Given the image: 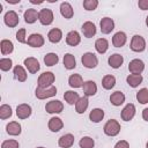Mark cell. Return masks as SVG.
Listing matches in <instances>:
<instances>
[{"instance_id": "e575fe53", "label": "cell", "mask_w": 148, "mask_h": 148, "mask_svg": "<svg viewBox=\"0 0 148 148\" xmlns=\"http://www.w3.org/2000/svg\"><path fill=\"white\" fill-rule=\"evenodd\" d=\"M64 99L69 104V105H74L77 103V101L80 99V96L76 91H73V90H68L64 94Z\"/></svg>"}, {"instance_id": "8d00e7d4", "label": "cell", "mask_w": 148, "mask_h": 148, "mask_svg": "<svg viewBox=\"0 0 148 148\" xmlns=\"http://www.w3.org/2000/svg\"><path fill=\"white\" fill-rule=\"evenodd\" d=\"M59 61V57L57 53H53V52H50L44 56V64L49 67H52L54 65H57Z\"/></svg>"}, {"instance_id": "d4e9b609", "label": "cell", "mask_w": 148, "mask_h": 148, "mask_svg": "<svg viewBox=\"0 0 148 148\" xmlns=\"http://www.w3.org/2000/svg\"><path fill=\"white\" fill-rule=\"evenodd\" d=\"M61 38H62V31H61L59 28H53V29H51V30L49 31V34H47V39H49L51 43H53V44L59 43V42L61 40Z\"/></svg>"}, {"instance_id": "bcb514c9", "label": "cell", "mask_w": 148, "mask_h": 148, "mask_svg": "<svg viewBox=\"0 0 148 148\" xmlns=\"http://www.w3.org/2000/svg\"><path fill=\"white\" fill-rule=\"evenodd\" d=\"M138 6L141 10H147L148 9V0H139Z\"/></svg>"}, {"instance_id": "3957f363", "label": "cell", "mask_w": 148, "mask_h": 148, "mask_svg": "<svg viewBox=\"0 0 148 148\" xmlns=\"http://www.w3.org/2000/svg\"><path fill=\"white\" fill-rule=\"evenodd\" d=\"M35 95L38 99H46V98H50V97H53L57 95V88L54 86H51L49 88L37 87L35 90Z\"/></svg>"}, {"instance_id": "e0dca14e", "label": "cell", "mask_w": 148, "mask_h": 148, "mask_svg": "<svg viewBox=\"0 0 148 148\" xmlns=\"http://www.w3.org/2000/svg\"><path fill=\"white\" fill-rule=\"evenodd\" d=\"M58 145L61 148H71L74 145V135L71 134V133L61 135L58 140Z\"/></svg>"}, {"instance_id": "8992f818", "label": "cell", "mask_w": 148, "mask_h": 148, "mask_svg": "<svg viewBox=\"0 0 148 148\" xmlns=\"http://www.w3.org/2000/svg\"><path fill=\"white\" fill-rule=\"evenodd\" d=\"M54 20V15L53 12L49 8H43L39 10V16H38V21L40 22V24L43 25H50Z\"/></svg>"}, {"instance_id": "7a4b0ae2", "label": "cell", "mask_w": 148, "mask_h": 148, "mask_svg": "<svg viewBox=\"0 0 148 148\" xmlns=\"http://www.w3.org/2000/svg\"><path fill=\"white\" fill-rule=\"evenodd\" d=\"M54 80H56V76L52 72H44L38 76L37 84L39 88H49L53 86Z\"/></svg>"}, {"instance_id": "7402d4cb", "label": "cell", "mask_w": 148, "mask_h": 148, "mask_svg": "<svg viewBox=\"0 0 148 148\" xmlns=\"http://www.w3.org/2000/svg\"><path fill=\"white\" fill-rule=\"evenodd\" d=\"M38 16H39V12H37V10L34 9V8L27 9V10L24 12V14H23L24 21H25V23H28V24L35 23V22L38 20Z\"/></svg>"}, {"instance_id": "277c9868", "label": "cell", "mask_w": 148, "mask_h": 148, "mask_svg": "<svg viewBox=\"0 0 148 148\" xmlns=\"http://www.w3.org/2000/svg\"><path fill=\"white\" fill-rule=\"evenodd\" d=\"M81 62L86 68H95L98 65V59L95 53L92 52H86L81 57Z\"/></svg>"}, {"instance_id": "ac0fdd59", "label": "cell", "mask_w": 148, "mask_h": 148, "mask_svg": "<svg viewBox=\"0 0 148 148\" xmlns=\"http://www.w3.org/2000/svg\"><path fill=\"white\" fill-rule=\"evenodd\" d=\"M66 43L71 46H76L81 43V36L76 30H72L66 35Z\"/></svg>"}, {"instance_id": "f5cc1de1", "label": "cell", "mask_w": 148, "mask_h": 148, "mask_svg": "<svg viewBox=\"0 0 148 148\" xmlns=\"http://www.w3.org/2000/svg\"><path fill=\"white\" fill-rule=\"evenodd\" d=\"M36 148H45V147H36Z\"/></svg>"}, {"instance_id": "4dcf8cb0", "label": "cell", "mask_w": 148, "mask_h": 148, "mask_svg": "<svg viewBox=\"0 0 148 148\" xmlns=\"http://www.w3.org/2000/svg\"><path fill=\"white\" fill-rule=\"evenodd\" d=\"M62 62H64L65 68L68 69V71L74 69V68L76 67V60H75V57H74L72 53H66V54L64 56Z\"/></svg>"}, {"instance_id": "2e32d148", "label": "cell", "mask_w": 148, "mask_h": 148, "mask_svg": "<svg viewBox=\"0 0 148 148\" xmlns=\"http://www.w3.org/2000/svg\"><path fill=\"white\" fill-rule=\"evenodd\" d=\"M44 37L40 35V34H31L29 37H28V40H27V44L31 47H40L44 45Z\"/></svg>"}, {"instance_id": "836d02e7", "label": "cell", "mask_w": 148, "mask_h": 148, "mask_svg": "<svg viewBox=\"0 0 148 148\" xmlns=\"http://www.w3.org/2000/svg\"><path fill=\"white\" fill-rule=\"evenodd\" d=\"M95 49L99 54H104L109 49V42L105 38H98L95 42Z\"/></svg>"}, {"instance_id": "603a6c76", "label": "cell", "mask_w": 148, "mask_h": 148, "mask_svg": "<svg viewBox=\"0 0 148 148\" xmlns=\"http://www.w3.org/2000/svg\"><path fill=\"white\" fill-rule=\"evenodd\" d=\"M126 40H127V36L124 31H118L113 35L112 37V44L113 46L116 47H121L126 44Z\"/></svg>"}, {"instance_id": "ab89813d", "label": "cell", "mask_w": 148, "mask_h": 148, "mask_svg": "<svg viewBox=\"0 0 148 148\" xmlns=\"http://www.w3.org/2000/svg\"><path fill=\"white\" fill-rule=\"evenodd\" d=\"M79 146H80V148H94L95 141H94V139L90 138V136H83V138L79 141Z\"/></svg>"}, {"instance_id": "8fae6325", "label": "cell", "mask_w": 148, "mask_h": 148, "mask_svg": "<svg viewBox=\"0 0 148 148\" xmlns=\"http://www.w3.org/2000/svg\"><path fill=\"white\" fill-rule=\"evenodd\" d=\"M128 71L131 74H141L145 71V62L141 59H133L128 64Z\"/></svg>"}, {"instance_id": "6da1fadb", "label": "cell", "mask_w": 148, "mask_h": 148, "mask_svg": "<svg viewBox=\"0 0 148 148\" xmlns=\"http://www.w3.org/2000/svg\"><path fill=\"white\" fill-rule=\"evenodd\" d=\"M121 127H120V124L118 123V120L116 119H110L105 123L104 127H103V131H104V134L108 135V136H116L119 134Z\"/></svg>"}, {"instance_id": "b9f144b4", "label": "cell", "mask_w": 148, "mask_h": 148, "mask_svg": "<svg viewBox=\"0 0 148 148\" xmlns=\"http://www.w3.org/2000/svg\"><path fill=\"white\" fill-rule=\"evenodd\" d=\"M83 8L86 9V10H95L96 8H97V6H98V1L97 0H84L83 1Z\"/></svg>"}, {"instance_id": "ee69618b", "label": "cell", "mask_w": 148, "mask_h": 148, "mask_svg": "<svg viewBox=\"0 0 148 148\" xmlns=\"http://www.w3.org/2000/svg\"><path fill=\"white\" fill-rule=\"evenodd\" d=\"M16 39H17V42H20V43H27V38H25V29L24 28H22V29H20L17 32H16Z\"/></svg>"}, {"instance_id": "4316f807", "label": "cell", "mask_w": 148, "mask_h": 148, "mask_svg": "<svg viewBox=\"0 0 148 148\" xmlns=\"http://www.w3.org/2000/svg\"><path fill=\"white\" fill-rule=\"evenodd\" d=\"M0 51L2 56H7L10 54L14 51V44L12 43V40L9 39H2L0 42Z\"/></svg>"}, {"instance_id": "d6a6232c", "label": "cell", "mask_w": 148, "mask_h": 148, "mask_svg": "<svg viewBox=\"0 0 148 148\" xmlns=\"http://www.w3.org/2000/svg\"><path fill=\"white\" fill-rule=\"evenodd\" d=\"M68 84L72 88H81L83 86V79L80 74H72L68 77Z\"/></svg>"}, {"instance_id": "1f68e13d", "label": "cell", "mask_w": 148, "mask_h": 148, "mask_svg": "<svg viewBox=\"0 0 148 148\" xmlns=\"http://www.w3.org/2000/svg\"><path fill=\"white\" fill-rule=\"evenodd\" d=\"M104 114H105V113H104V111H103L102 109L95 108V109H92V110L90 111V113H89V119H90L92 123H99V121L103 120Z\"/></svg>"}, {"instance_id": "4fadbf2b", "label": "cell", "mask_w": 148, "mask_h": 148, "mask_svg": "<svg viewBox=\"0 0 148 148\" xmlns=\"http://www.w3.org/2000/svg\"><path fill=\"white\" fill-rule=\"evenodd\" d=\"M82 89H83V94H84V96L90 97V96L96 95V92H97V84H96L95 81H92V80H88V81H84V82H83Z\"/></svg>"}, {"instance_id": "cb8c5ba5", "label": "cell", "mask_w": 148, "mask_h": 148, "mask_svg": "<svg viewBox=\"0 0 148 148\" xmlns=\"http://www.w3.org/2000/svg\"><path fill=\"white\" fill-rule=\"evenodd\" d=\"M123 62H124V57L119 53H113L108 59V64L112 68H119L123 65Z\"/></svg>"}, {"instance_id": "5b68a950", "label": "cell", "mask_w": 148, "mask_h": 148, "mask_svg": "<svg viewBox=\"0 0 148 148\" xmlns=\"http://www.w3.org/2000/svg\"><path fill=\"white\" fill-rule=\"evenodd\" d=\"M131 50L134 52H142L146 49V40L140 35H134L131 39Z\"/></svg>"}, {"instance_id": "f35d334b", "label": "cell", "mask_w": 148, "mask_h": 148, "mask_svg": "<svg viewBox=\"0 0 148 148\" xmlns=\"http://www.w3.org/2000/svg\"><path fill=\"white\" fill-rule=\"evenodd\" d=\"M136 99L140 104L148 103V88H142L136 92Z\"/></svg>"}, {"instance_id": "484cf974", "label": "cell", "mask_w": 148, "mask_h": 148, "mask_svg": "<svg viewBox=\"0 0 148 148\" xmlns=\"http://www.w3.org/2000/svg\"><path fill=\"white\" fill-rule=\"evenodd\" d=\"M89 106V101H88V97L87 96H83V97H80V99L77 101V103L75 104V111L76 113L79 114H82L87 111Z\"/></svg>"}, {"instance_id": "7dc6e473", "label": "cell", "mask_w": 148, "mask_h": 148, "mask_svg": "<svg viewBox=\"0 0 148 148\" xmlns=\"http://www.w3.org/2000/svg\"><path fill=\"white\" fill-rule=\"evenodd\" d=\"M142 119L146 120V121H148V108H145L142 110Z\"/></svg>"}, {"instance_id": "f6af8a7d", "label": "cell", "mask_w": 148, "mask_h": 148, "mask_svg": "<svg viewBox=\"0 0 148 148\" xmlns=\"http://www.w3.org/2000/svg\"><path fill=\"white\" fill-rule=\"evenodd\" d=\"M114 148H130V143L126 140H120L114 145Z\"/></svg>"}, {"instance_id": "ffe728a7", "label": "cell", "mask_w": 148, "mask_h": 148, "mask_svg": "<svg viewBox=\"0 0 148 148\" xmlns=\"http://www.w3.org/2000/svg\"><path fill=\"white\" fill-rule=\"evenodd\" d=\"M6 132H7V134H9V135L16 136V135H20V134H21L22 127H21L20 123H17V121H9V123L6 125Z\"/></svg>"}, {"instance_id": "9a60e30c", "label": "cell", "mask_w": 148, "mask_h": 148, "mask_svg": "<svg viewBox=\"0 0 148 148\" xmlns=\"http://www.w3.org/2000/svg\"><path fill=\"white\" fill-rule=\"evenodd\" d=\"M81 30H82V34L86 38H91L96 35V25L91 21H86L82 24Z\"/></svg>"}, {"instance_id": "ba28073f", "label": "cell", "mask_w": 148, "mask_h": 148, "mask_svg": "<svg viewBox=\"0 0 148 148\" xmlns=\"http://www.w3.org/2000/svg\"><path fill=\"white\" fill-rule=\"evenodd\" d=\"M62 110H64V104H62V102H60L58 99L50 101L45 105V111L47 113H51V114H53V113H60V112H62Z\"/></svg>"}, {"instance_id": "5bb4252c", "label": "cell", "mask_w": 148, "mask_h": 148, "mask_svg": "<svg viewBox=\"0 0 148 148\" xmlns=\"http://www.w3.org/2000/svg\"><path fill=\"white\" fill-rule=\"evenodd\" d=\"M99 27H101V31L102 34H110L113 29H114V21L110 17H103L99 22Z\"/></svg>"}, {"instance_id": "7c38bea8", "label": "cell", "mask_w": 148, "mask_h": 148, "mask_svg": "<svg viewBox=\"0 0 148 148\" xmlns=\"http://www.w3.org/2000/svg\"><path fill=\"white\" fill-rule=\"evenodd\" d=\"M31 112H32L31 106L29 104H27V103H22V104L17 105V108H16V116H17L18 119L29 118L31 116Z\"/></svg>"}, {"instance_id": "52a82bcc", "label": "cell", "mask_w": 148, "mask_h": 148, "mask_svg": "<svg viewBox=\"0 0 148 148\" xmlns=\"http://www.w3.org/2000/svg\"><path fill=\"white\" fill-rule=\"evenodd\" d=\"M3 21H5V24L9 28H15L18 22H20V18H18V15L15 10H8L5 16H3Z\"/></svg>"}, {"instance_id": "9c48e42d", "label": "cell", "mask_w": 148, "mask_h": 148, "mask_svg": "<svg viewBox=\"0 0 148 148\" xmlns=\"http://www.w3.org/2000/svg\"><path fill=\"white\" fill-rule=\"evenodd\" d=\"M23 64H24L25 68L28 69V72L31 73V74H36V73L40 69L39 61H38L36 58H34V57H28V58H25L24 61H23Z\"/></svg>"}, {"instance_id": "60d3db41", "label": "cell", "mask_w": 148, "mask_h": 148, "mask_svg": "<svg viewBox=\"0 0 148 148\" xmlns=\"http://www.w3.org/2000/svg\"><path fill=\"white\" fill-rule=\"evenodd\" d=\"M13 67V61L10 58H1L0 59V68L3 72L9 71Z\"/></svg>"}, {"instance_id": "83f0119b", "label": "cell", "mask_w": 148, "mask_h": 148, "mask_svg": "<svg viewBox=\"0 0 148 148\" xmlns=\"http://www.w3.org/2000/svg\"><path fill=\"white\" fill-rule=\"evenodd\" d=\"M142 80H143V77H142L141 74H130V75L126 77L127 84H128L130 87H132V88L139 87V84L142 83Z\"/></svg>"}, {"instance_id": "30bf717a", "label": "cell", "mask_w": 148, "mask_h": 148, "mask_svg": "<svg viewBox=\"0 0 148 148\" xmlns=\"http://www.w3.org/2000/svg\"><path fill=\"white\" fill-rule=\"evenodd\" d=\"M135 105L133 103H128L125 105V108L121 110V113H120V117L124 121H130L134 118L135 116Z\"/></svg>"}, {"instance_id": "816d5d0a", "label": "cell", "mask_w": 148, "mask_h": 148, "mask_svg": "<svg viewBox=\"0 0 148 148\" xmlns=\"http://www.w3.org/2000/svg\"><path fill=\"white\" fill-rule=\"evenodd\" d=\"M146 148H148V141H147V143H146Z\"/></svg>"}, {"instance_id": "44dd1931", "label": "cell", "mask_w": 148, "mask_h": 148, "mask_svg": "<svg viewBox=\"0 0 148 148\" xmlns=\"http://www.w3.org/2000/svg\"><path fill=\"white\" fill-rule=\"evenodd\" d=\"M60 14H61L62 17H65L67 20L72 18L73 15H74V10H73L72 5L69 2H67V1L61 2V5H60Z\"/></svg>"}, {"instance_id": "d590c367", "label": "cell", "mask_w": 148, "mask_h": 148, "mask_svg": "<svg viewBox=\"0 0 148 148\" xmlns=\"http://www.w3.org/2000/svg\"><path fill=\"white\" fill-rule=\"evenodd\" d=\"M116 86V77L113 75H105L102 79V87L106 90H111Z\"/></svg>"}, {"instance_id": "681fc988", "label": "cell", "mask_w": 148, "mask_h": 148, "mask_svg": "<svg viewBox=\"0 0 148 148\" xmlns=\"http://www.w3.org/2000/svg\"><path fill=\"white\" fill-rule=\"evenodd\" d=\"M6 2H8V3H13V5H15V3H20V0H6Z\"/></svg>"}, {"instance_id": "c3c4849f", "label": "cell", "mask_w": 148, "mask_h": 148, "mask_svg": "<svg viewBox=\"0 0 148 148\" xmlns=\"http://www.w3.org/2000/svg\"><path fill=\"white\" fill-rule=\"evenodd\" d=\"M30 2L34 5H40V3H43V0H30Z\"/></svg>"}, {"instance_id": "d6986e66", "label": "cell", "mask_w": 148, "mask_h": 148, "mask_svg": "<svg viewBox=\"0 0 148 148\" xmlns=\"http://www.w3.org/2000/svg\"><path fill=\"white\" fill-rule=\"evenodd\" d=\"M47 127L51 132H59L62 127H64V121L59 118V117H52L50 118L49 123H47Z\"/></svg>"}, {"instance_id": "f1b7e54d", "label": "cell", "mask_w": 148, "mask_h": 148, "mask_svg": "<svg viewBox=\"0 0 148 148\" xmlns=\"http://www.w3.org/2000/svg\"><path fill=\"white\" fill-rule=\"evenodd\" d=\"M13 74H14L15 79L18 80L20 82H24V81L27 80V76H28L27 71L24 69V67H23V66H20V65H16V66L14 67Z\"/></svg>"}, {"instance_id": "74e56055", "label": "cell", "mask_w": 148, "mask_h": 148, "mask_svg": "<svg viewBox=\"0 0 148 148\" xmlns=\"http://www.w3.org/2000/svg\"><path fill=\"white\" fill-rule=\"evenodd\" d=\"M12 114H13V111H12V108H10V105H8V104H2L1 106H0V118L1 119H8V118H10L12 117Z\"/></svg>"}, {"instance_id": "f907efd6", "label": "cell", "mask_w": 148, "mask_h": 148, "mask_svg": "<svg viewBox=\"0 0 148 148\" xmlns=\"http://www.w3.org/2000/svg\"><path fill=\"white\" fill-rule=\"evenodd\" d=\"M146 25H147V27H148V16H147V17H146Z\"/></svg>"}, {"instance_id": "f546056e", "label": "cell", "mask_w": 148, "mask_h": 148, "mask_svg": "<svg viewBox=\"0 0 148 148\" xmlns=\"http://www.w3.org/2000/svg\"><path fill=\"white\" fill-rule=\"evenodd\" d=\"M110 102L114 106H120L125 102V95L121 91H114L110 95Z\"/></svg>"}, {"instance_id": "7bdbcfd3", "label": "cell", "mask_w": 148, "mask_h": 148, "mask_svg": "<svg viewBox=\"0 0 148 148\" xmlns=\"http://www.w3.org/2000/svg\"><path fill=\"white\" fill-rule=\"evenodd\" d=\"M20 147V143L18 141L16 140H5L2 143H1V148H18Z\"/></svg>"}]
</instances>
